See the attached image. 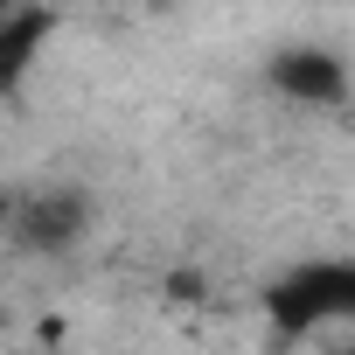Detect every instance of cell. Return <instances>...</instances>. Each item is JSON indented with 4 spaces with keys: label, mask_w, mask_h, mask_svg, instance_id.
<instances>
[{
    "label": "cell",
    "mask_w": 355,
    "mask_h": 355,
    "mask_svg": "<svg viewBox=\"0 0 355 355\" xmlns=\"http://www.w3.org/2000/svg\"><path fill=\"white\" fill-rule=\"evenodd\" d=\"M265 313L279 334L313 327H355V258H306L286 279L265 286Z\"/></svg>",
    "instance_id": "6da1fadb"
},
{
    "label": "cell",
    "mask_w": 355,
    "mask_h": 355,
    "mask_svg": "<svg viewBox=\"0 0 355 355\" xmlns=\"http://www.w3.org/2000/svg\"><path fill=\"white\" fill-rule=\"evenodd\" d=\"M265 84L279 98H293V105H341L348 98V63L334 49H320V42H286V49H272Z\"/></svg>",
    "instance_id": "7a4b0ae2"
},
{
    "label": "cell",
    "mask_w": 355,
    "mask_h": 355,
    "mask_svg": "<svg viewBox=\"0 0 355 355\" xmlns=\"http://www.w3.org/2000/svg\"><path fill=\"white\" fill-rule=\"evenodd\" d=\"M84 230H91V196L84 189H35V196H21V209L8 223V237L21 251H70Z\"/></svg>",
    "instance_id": "3957f363"
},
{
    "label": "cell",
    "mask_w": 355,
    "mask_h": 355,
    "mask_svg": "<svg viewBox=\"0 0 355 355\" xmlns=\"http://www.w3.org/2000/svg\"><path fill=\"white\" fill-rule=\"evenodd\" d=\"M56 35V15L42 0H15V8H0V98H15L35 70V56L49 49Z\"/></svg>",
    "instance_id": "277c9868"
},
{
    "label": "cell",
    "mask_w": 355,
    "mask_h": 355,
    "mask_svg": "<svg viewBox=\"0 0 355 355\" xmlns=\"http://www.w3.org/2000/svg\"><path fill=\"white\" fill-rule=\"evenodd\" d=\"M0 8H15V0H0Z\"/></svg>",
    "instance_id": "5b68a950"
}]
</instances>
